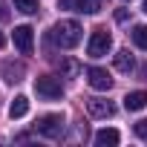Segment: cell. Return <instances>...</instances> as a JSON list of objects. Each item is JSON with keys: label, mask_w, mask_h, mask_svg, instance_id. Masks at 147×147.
Listing matches in <instances>:
<instances>
[{"label": "cell", "mask_w": 147, "mask_h": 147, "mask_svg": "<svg viewBox=\"0 0 147 147\" xmlns=\"http://www.w3.org/2000/svg\"><path fill=\"white\" fill-rule=\"evenodd\" d=\"M81 23L78 20H58L49 32V40L61 49H72V46H78L81 43Z\"/></svg>", "instance_id": "1"}, {"label": "cell", "mask_w": 147, "mask_h": 147, "mask_svg": "<svg viewBox=\"0 0 147 147\" xmlns=\"http://www.w3.org/2000/svg\"><path fill=\"white\" fill-rule=\"evenodd\" d=\"M35 133H40L43 138H61V136H63V115H61V113L40 115V118L35 121Z\"/></svg>", "instance_id": "2"}, {"label": "cell", "mask_w": 147, "mask_h": 147, "mask_svg": "<svg viewBox=\"0 0 147 147\" xmlns=\"http://www.w3.org/2000/svg\"><path fill=\"white\" fill-rule=\"evenodd\" d=\"M35 92H38L40 98H46V101H58V98L63 95V87H61V81L52 78V75H38V78H35Z\"/></svg>", "instance_id": "3"}, {"label": "cell", "mask_w": 147, "mask_h": 147, "mask_svg": "<svg viewBox=\"0 0 147 147\" xmlns=\"http://www.w3.org/2000/svg\"><path fill=\"white\" fill-rule=\"evenodd\" d=\"M110 46H113L110 32H107V29H95L92 38H90V43H87V55H90V58H104V55L110 52Z\"/></svg>", "instance_id": "4"}, {"label": "cell", "mask_w": 147, "mask_h": 147, "mask_svg": "<svg viewBox=\"0 0 147 147\" xmlns=\"http://www.w3.org/2000/svg\"><path fill=\"white\" fill-rule=\"evenodd\" d=\"M15 46L20 55H32V46H35V35H32V26H18L15 35H12Z\"/></svg>", "instance_id": "5"}, {"label": "cell", "mask_w": 147, "mask_h": 147, "mask_svg": "<svg viewBox=\"0 0 147 147\" xmlns=\"http://www.w3.org/2000/svg\"><path fill=\"white\" fill-rule=\"evenodd\" d=\"M87 113L92 118H113L115 115V107L107 98H87Z\"/></svg>", "instance_id": "6"}, {"label": "cell", "mask_w": 147, "mask_h": 147, "mask_svg": "<svg viewBox=\"0 0 147 147\" xmlns=\"http://www.w3.org/2000/svg\"><path fill=\"white\" fill-rule=\"evenodd\" d=\"M87 81H90V87H92V90H101V92H107V90L113 87L110 72H107V69H101V66H90V69H87Z\"/></svg>", "instance_id": "7"}, {"label": "cell", "mask_w": 147, "mask_h": 147, "mask_svg": "<svg viewBox=\"0 0 147 147\" xmlns=\"http://www.w3.org/2000/svg\"><path fill=\"white\" fill-rule=\"evenodd\" d=\"M23 72H26L23 63H15V61H3L0 63V75H3V81H9V84H18L23 78Z\"/></svg>", "instance_id": "8"}, {"label": "cell", "mask_w": 147, "mask_h": 147, "mask_svg": "<svg viewBox=\"0 0 147 147\" xmlns=\"http://www.w3.org/2000/svg\"><path fill=\"white\" fill-rule=\"evenodd\" d=\"M144 107H147V92H144V90H136V92H127V95H124V110L138 113V110H144Z\"/></svg>", "instance_id": "9"}, {"label": "cell", "mask_w": 147, "mask_h": 147, "mask_svg": "<svg viewBox=\"0 0 147 147\" xmlns=\"http://www.w3.org/2000/svg\"><path fill=\"white\" fill-rule=\"evenodd\" d=\"M115 69L124 72V75H130V72L136 69V61H133V55H130L127 49H118V52H115Z\"/></svg>", "instance_id": "10"}, {"label": "cell", "mask_w": 147, "mask_h": 147, "mask_svg": "<svg viewBox=\"0 0 147 147\" xmlns=\"http://www.w3.org/2000/svg\"><path fill=\"white\" fill-rule=\"evenodd\" d=\"M95 144H98V147H115V144H118V130H113V127L98 130V133H95Z\"/></svg>", "instance_id": "11"}, {"label": "cell", "mask_w": 147, "mask_h": 147, "mask_svg": "<svg viewBox=\"0 0 147 147\" xmlns=\"http://www.w3.org/2000/svg\"><path fill=\"white\" fill-rule=\"evenodd\" d=\"M58 69H61L63 78H78V75H81V63H78L75 58H63V61L58 63Z\"/></svg>", "instance_id": "12"}, {"label": "cell", "mask_w": 147, "mask_h": 147, "mask_svg": "<svg viewBox=\"0 0 147 147\" xmlns=\"http://www.w3.org/2000/svg\"><path fill=\"white\" fill-rule=\"evenodd\" d=\"M26 113H29V98H26V95H18V98L12 101V107H9V115H12V118H23Z\"/></svg>", "instance_id": "13"}, {"label": "cell", "mask_w": 147, "mask_h": 147, "mask_svg": "<svg viewBox=\"0 0 147 147\" xmlns=\"http://www.w3.org/2000/svg\"><path fill=\"white\" fill-rule=\"evenodd\" d=\"M130 35H133V40H136V46H138V49H147V26H144V23H138Z\"/></svg>", "instance_id": "14"}, {"label": "cell", "mask_w": 147, "mask_h": 147, "mask_svg": "<svg viewBox=\"0 0 147 147\" xmlns=\"http://www.w3.org/2000/svg\"><path fill=\"white\" fill-rule=\"evenodd\" d=\"M15 9L23 12V15H35L40 9V3H38V0H15Z\"/></svg>", "instance_id": "15"}, {"label": "cell", "mask_w": 147, "mask_h": 147, "mask_svg": "<svg viewBox=\"0 0 147 147\" xmlns=\"http://www.w3.org/2000/svg\"><path fill=\"white\" fill-rule=\"evenodd\" d=\"M61 9H72V12H84V0H58Z\"/></svg>", "instance_id": "16"}, {"label": "cell", "mask_w": 147, "mask_h": 147, "mask_svg": "<svg viewBox=\"0 0 147 147\" xmlns=\"http://www.w3.org/2000/svg\"><path fill=\"white\" fill-rule=\"evenodd\" d=\"M101 6H104V0H84V12L87 15H98Z\"/></svg>", "instance_id": "17"}, {"label": "cell", "mask_w": 147, "mask_h": 147, "mask_svg": "<svg viewBox=\"0 0 147 147\" xmlns=\"http://www.w3.org/2000/svg\"><path fill=\"white\" fill-rule=\"evenodd\" d=\"M133 130H136V136H138V138H147V118H141Z\"/></svg>", "instance_id": "18"}, {"label": "cell", "mask_w": 147, "mask_h": 147, "mask_svg": "<svg viewBox=\"0 0 147 147\" xmlns=\"http://www.w3.org/2000/svg\"><path fill=\"white\" fill-rule=\"evenodd\" d=\"M9 20V6H6V0H0V23H6Z\"/></svg>", "instance_id": "19"}, {"label": "cell", "mask_w": 147, "mask_h": 147, "mask_svg": "<svg viewBox=\"0 0 147 147\" xmlns=\"http://www.w3.org/2000/svg\"><path fill=\"white\" fill-rule=\"evenodd\" d=\"M115 20H118V23H127V9H118V12H115Z\"/></svg>", "instance_id": "20"}, {"label": "cell", "mask_w": 147, "mask_h": 147, "mask_svg": "<svg viewBox=\"0 0 147 147\" xmlns=\"http://www.w3.org/2000/svg\"><path fill=\"white\" fill-rule=\"evenodd\" d=\"M3 46H6V38H3V35H0V49H3Z\"/></svg>", "instance_id": "21"}, {"label": "cell", "mask_w": 147, "mask_h": 147, "mask_svg": "<svg viewBox=\"0 0 147 147\" xmlns=\"http://www.w3.org/2000/svg\"><path fill=\"white\" fill-rule=\"evenodd\" d=\"M144 12H147V0H144Z\"/></svg>", "instance_id": "22"}, {"label": "cell", "mask_w": 147, "mask_h": 147, "mask_svg": "<svg viewBox=\"0 0 147 147\" xmlns=\"http://www.w3.org/2000/svg\"><path fill=\"white\" fill-rule=\"evenodd\" d=\"M124 3H127V0H124Z\"/></svg>", "instance_id": "23"}]
</instances>
